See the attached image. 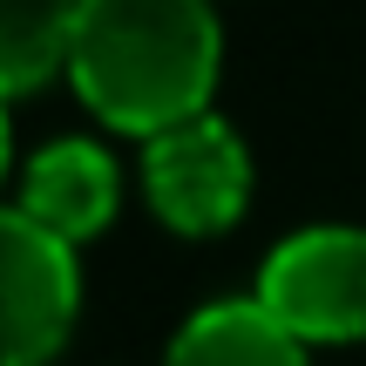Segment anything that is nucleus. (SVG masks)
<instances>
[{"instance_id": "nucleus-4", "label": "nucleus", "mask_w": 366, "mask_h": 366, "mask_svg": "<svg viewBox=\"0 0 366 366\" xmlns=\"http://www.w3.org/2000/svg\"><path fill=\"white\" fill-rule=\"evenodd\" d=\"M81 312L75 244L41 231L21 204L0 210V366H48Z\"/></svg>"}, {"instance_id": "nucleus-6", "label": "nucleus", "mask_w": 366, "mask_h": 366, "mask_svg": "<svg viewBox=\"0 0 366 366\" xmlns=\"http://www.w3.org/2000/svg\"><path fill=\"white\" fill-rule=\"evenodd\" d=\"M163 366H305V346L258 299H217L183 319Z\"/></svg>"}, {"instance_id": "nucleus-7", "label": "nucleus", "mask_w": 366, "mask_h": 366, "mask_svg": "<svg viewBox=\"0 0 366 366\" xmlns=\"http://www.w3.org/2000/svg\"><path fill=\"white\" fill-rule=\"evenodd\" d=\"M81 0H0V95L41 89L75 54Z\"/></svg>"}, {"instance_id": "nucleus-5", "label": "nucleus", "mask_w": 366, "mask_h": 366, "mask_svg": "<svg viewBox=\"0 0 366 366\" xmlns=\"http://www.w3.org/2000/svg\"><path fill=\"white\" fill-rule=\"evenodd\" d=\"M122 204V170L109 149L95 143H48L34 163H27V190H21V210L54 231L61 244H81V237L109 231Z\"/></svg>"}, {"instance_id": "nucleus-8", "label": "nucleus", "mask_w": 366, "mask_h": 366, "mask_svg": "<svg viewBox=\"0 0 366 366\" xmlns=\"http://www.w3.org/2000/svg\"><path fill=\"white\" fill-rule=\"evenodd\" d=\"M7 157H14V129H7V95H0V177H7Z\"/></svg>"}, {"instance_id": "nucleus-1", "label": "nucleus", "mask_w": 366, "mask_h": 366, "mask_svg": "<svg viewBox=\"0 0 366 366\" xmlns=\"http://www.w3.org/2000/svg\"><path fill=\"white\" fill-rule=\"evenodd\" d=\"M224 34L210 0H81L75 75L81 102L129 136H163L177 122L210 116Z\"/></svg>"}, {"instance_id": "nucleus-3", "label": "nucleus", "mask_w": 366, "mask_h": 366, "mask_svg": "<svg viewBox=\"0 0 366 366\" xmlns=\"http://www.w3.org/2000/svg\"><path fill=\"white\" fill-rule=\"evenodd\" d=\"M143 190H149V210L183 237L231 231L251 204V149L224 116L177 122V129L149 136Z\"/></svg>"}, {"instance_id": "nucleus-2", "label": "nucleus", "mask_w": 366, "mask_h": 366, "mask_svg": "<svg viewBox=\"0 0 366 366\" xmlns=\"http://www.w3.org/2000/svg\"><path fill=\"white\" fill-rule=\"evenodd\" d=\"M251 299L278 319L299 346L366 340V231L312 224L264 258Z\"/></svg>"}]
</instances>
